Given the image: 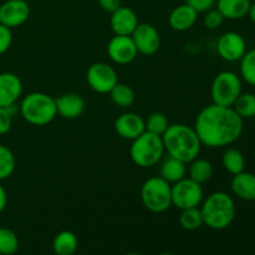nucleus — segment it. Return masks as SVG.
Wrapping results in <instances>:
<instances>
[{
  "label": "nucleus",
  "instance_id": "obj_24",
  "mask_svg": "<svg viewBox=\"0 0 255 255\" xmlns=\"http://www.w3.org/2000/svg\"><path fill=\"white\" fill-rule=\"evenodd\" d=\"M222 164L228 173H231L232 176H236V174L243 172L246 168V157L239 149L231 147L223 152Z\"/></svg>",
  "mask_w": 255,
  "mask_h": 255
},
{
  "label": "nucleus",
  "instance_id": "obj_27",
  "mask_svg": "<svg viewBox=\"0 0 255 255\" xmlns=\"http://www.w3.org/2000/svg\"><path fill=\"white\" fill-rule=\"evenodd\" d=\"M179 223H181L182 228L186 231H197L201 228L204 224L201 208L194 207V208L183 209L179 216Z\"/></svg>",
  "mask_w": 255,
  "mask_h": 255
},
{
  "label": "nucleus",
  "instance_id": "obj_4",
  "mask_svg": "<svg viewBox=\"0 0 255 255\" xmlns=\"http://www.w3.org/2000/svg\"><path fill=\"white\" fill-rule=\"evenodd\" d=\"M19 112L27 124L32 126H46L56 119V101L44 92H31L22 97Z\"/></svg>",
  "mask_w": 255,
  "mask_h": 255
},
{
  "label": "nucleus",
  "instance_id": "obj_25",
  "mask_svg": "<svg viewBox=\"0 0 255 255\" xmlns=\"http://www.w3.org/2000/svg\"><path fill=\"white\" fill-rule=\"evenodd\" d=\"M110 99L114 102L116 106L122 107V109H127L131 107L134 104L136 100V95H134L133 89L126 84H117L114 89L110 91Z\"/></svg>",
  "mask_w": 255,
  "mask_h": 255
},
{
  "label": "nucleus",
  "instance_id": "obj_23",
  "mask_svg": "<svg viewBox=\"0 0 255 255\" xmlns=\"http://www.w3.org/2000/svg\"><path fill=\"white\" fill-rule=\"evenodd\" d=\"M77 247V237L70 231L60 232L52 242V251L56 255H74L76 253Z\"/></svg>",
  "mask_w": 255,
  "mask_h": 255
},
{
  "label": "nucleus",
  "instance_id": "obj_20",
  "mask_svg": "<svg viewBox=\"0 0 255 255\" xmlns=\"http://www.w3.org/2000/svg\"><path fill=\"white\" fill-rule=\"evenodd\" d=\"M159 177L173 184L187 177V163L173 158L171 156H163L159 162Z\"/></svg>",
  "mask_w": 255,
  "mask_h": 255
},
{
  "label": "nucleus",
  "instance_id": "obj_17",
  "mask_svg": "<svg viewBox=\"0 0 255 255\" xmlns=\"http://www.w3.org/2000/svg\"><path fill=\"white\" fill-rule=\"evenodd\" d=\"M55 101H56L57 115L62 119L75 120L81 116L85 111V100L82 99L81 95L75 92L61 95L55 99Z\"/></svg>",
  "mask_w": 255,
  "mask_h": 255
},
{
  "label": "nucleus",
  "instance_id": "obj_16",
  "mask_svg": "<svg viewBox=\"0 0 255 255\" xmlns=\"http://www.w3.org/2000/svg\"><path fill=\"white\" fill-rule=\"evenodd\" d=\"M138 17L133 9L128 6H120L119 9L111 12L110 17V25L115 35H125L131 36L132 32L138 25Z\"/></svg>",
  "mask_w": 255,
  "mask_h": 255
},
{
  "label": "nucleus",
  "instance_id": "obj_14",
  "mask_svg": "<svg viewBox=\"0 0 255 255\" xmlns=\"http://www.w3.org/2000/svg\"><path fill=\"white\" fill-rule=\"evenodd\" d=\"M115 131L121 138L133 141L146 131V121L143 117L134 112H125L115 121Z\"/></svg>",
  "mask_w": 255,
  "mask_h": 255
},
{
  "label": "nucleus",
  "instance_id": "obj_33",
  "mask_svg": "<svg viewBox=\"0 0 255 255\" xmlns=\"http://www.w3.org/2000/svg\"><path fill=\"white\" fill-rule=\"evenodd\" d=\"M12 42L11 29L0 24V55H4L10 49Z\"/></svg>",
  "mask_w": 255,
  "mask_h": 255
},
{
  "label": "nucleus",
  "instance_id": "obj_29",
  "mask_svg": "<svg viewBox=\"0 0 255 255\" xmlns=\"http://www.w3.org/2000/svg\"><path fill=\"white\" fill-rule=\"evenodd\" d=\"M19 249L17 236L9 228H0V254L14 255Z\"/></svg>",
  "mask_w": 255,
  "mask_h": 255
},
{
  "label": "nucleus",
  "instance_id": "obj_3",
  "mask_svg": "<svg viewBox=\"0 0 255 255\" xmlns=\"http://www.w3.org/2000/svg\"><path fill=\"white\" fill-rule=\"evenodd\" d=\"M203 222L208 228L223 231L233 223L237 208L233 197L227 192H214L202 203Z\"/></svg>",
  "mask_w": 255,
  "mask_h": 255
},
{
  "label": "nucleus",
  "instance_id": "obj_8",
  "mask_svg": "<svg viewBox=\"0 0 255 255\" xmlns=\"http://www.w3.org/2000/svg\"><path fill=\"white\" fill-rule=\"evenodd\" d=\"M203 197L202 184L197 183L189 177H184L183 179L172 184V206L181 211L199 207L203 202Z\"/></svg>",
  "mask_w": 255,
  "mask_h": 255
},
{
  "label": "nucleus",
  "instance_id": "obj_26",
  "mask_svg": "<svg viewBox=\"0 0 255 255\" xmlns=\"http://www.w3.org/2000/svg\"><path fill=\"white\" fill-rule=\"evenodd\" d=\"M233 110L243 120H251L255 117V94L242 92L233 104Z\"/></svg>",
  "mask_w": 255,
  "mask_h": 255
},
{
  "label": "nucleus",
  "instance_id": "obj_34",
  "mask_svg": "<svg viewBox=\"0 0 255 255\" xmlns=\"http://www.w3.org/2000/svg\"><path fill=\"white\" fill-rule=\"evenodd\" d=\"M12 115L5 107H0V136L6 134L11 129Z\"/></svg>",
  "mask_w": 255,
  "mask_h": 255
},
{
  "label": "nucleus",
  "instance_id": "obj_9",
  "mask_svg": "<svg viewBox=\"0 0 255 255\" xmlns=\"http://www.w3.org/2000/svg\"><path fill=\"white\" fill-rule=\"evenodd\" d=\"M86 81L92 91L97 94H110L119 84V75L111 65L106 62H95L87 69Z\"/></svg>",
  "mask_w": 255,
  "mask_h": 255
},
{
  "label": "nucleus",
  "instance_id": "obj_7",
  "mask_svg": "<svg viewBox=\"0 0 255 255\" xmlns=\"http://www.w3.org/2000/svg\"><path fill=\"white\" fill-rule=\"evenodd\" d=\"M242 94V79L233 71H222L211 85L212 104L232 107Z\"/></svg>",
  "mask_w": 255,
  "mask_h": 255
},
{
  "label": "nucleus",
  "instance_id": "obj_1",
  "mask_svg": "<svg viewBox=\"0 0 255 255\" xmlns=\"http://www.w3.org/2000/svg\"><path fill=\"white\" fill-rule=\"evenodd\" d=\"M193 127L202 146L218 148L231 146L241 138L244 120L239 117L233 107L211 104L199 111Z\"/></svg>",
  "mask_w": 255,
  "mask_h": 255
},
{
  "label": "nucleus",
  "instance_id": "obj_5",
  "mask_svg": "<svg viewBox=\"0 0 255 255\" xmlns=\"http://www.w3.org/2000/svg\"><path fill=\"white\" fill-rule=\"evenodd\" d=\"M164 146L162 136L144 131L141 136L134 138L129 147V157L137 167L151 168L163 158Z\"/></svg>",
  "mask_w": 255,
  "mask_h": 255
},
{
  "label": "nucleus",
  "instance_id": "obj_30",
  "mask_svg": "<svg viewBox=\"0 0 255 255\" xmlns=\"http://www.w3.org/2000/svg\"><path fill=\"white\" fill-rule=\"evenodd\" d=\"M241 79L255 86V49L249 50L241 59Z\"/></svg>",
  "mask_w": 255,
  "mask_h": 255
},
{
  "label": "nucleus",
  "instance_id": "obj_21",
  "mask_svg": "<svg viewBox=\"0 0 255 255\" xmlns=\"http://www.w3.org/2000/svg\"><path fill=\"white\" fill-rule=\"evenodd\" d=\"M251 0H217L216 6L224 19L239 20L248 16Z\"/></svg>",
  "mask_w": 255,
  "mask_h": 255
},
{
  "label": "nucleus",
  "instance_id": "obj_39",
  "mask_svg": "<svg viewBox=\"0 0 255 255\" xmlns=\"http://www.w3.org/2000/svg\"><path fill=\"white\" fill-rule=\"evenodd\" d=\"M125 255H142V254H138V253H127V254H125Z\"/></svg>",
  "mask_w": 255,
  "mask_h": 255
},
{
  "label": "nucleus",
  "instance_id": "obj_36",
  "mask_svg": "<svg viewBox=\"0 0 255 255\" xmlns=\"http://www.w3.org/2000/svg\"><path fill=\"white\" fill-rule=\"evenodd\" d=\"M100 7L106 12H114L121 6V0H97Z\"/></svg>",
  "mask_w": 255,
  "mask_h": 255
},
{
  "label": "nucleus",
  "instance_id": "obj_19",
  "mask_svg": "<svg viewBox=\"0 0 255 255\" xmlns=\"http://www.w3.org/2000/svg\"><path fill=\"white\" fill-rule=\"evenodd\" d=\"M231 189L242 201L255 202V174L243 171L233 176Z\"/></svg>",
  "mask_w": 255,
  "mask_h": 255
},
{
  "label": "nucleus",
  "instance_id": "obj_6",
  "mask_svg": "<svg viewBox=\"0 0 255 255\" xmlns=\"http://www.w3.org/2000/svg\"><path fill=\"white\" fill-rule=\"evenodd\" d=\"M141 201L152 213H164L172 206V184L159 176L149 177L141 187Z\"/></svg>",
  "mask_w": 255,
  "mask_h": 255
},
{
  "label": "nucleus",
  "instance_id": "obj_10",
  "mask_svg": "<svg viewBox=\"0 0 255 255\" xmlns=\"http://www.w3.org/2000/svg\"><path fill=\"white\" fill-rule=\"evenodd\" d=\"M217 52L227 62L241 61L247 52L246 39L239 32L227 31L217 40Z\"/></svg>",
  "mask_w": 255,
  "mask_h": 255
},
{
  "label": "nucleus",
  "instance_id": "obj_38",
  "mask_svg": "<svg viewBox=\"0 0 255 255\" xmlns=\"http://www.w3.org/2000/svg\"><path fill=\"white\" fill-rule=\"evenodd\" d=\"M248 16H249V19H251V21L255 25V2H253V4L251 5V9H249V12H248Z\"/></svg>",
  "mask_w": 255,
  "mask_h": 255
},
{
  "label": "nucleus",
  "instance_id": "obj_12",
  "mask_svg": "<svg viewBox=\"0 0 255 255\" xmlns=\"http://www.w3.org/2000/svg\"><path fill=\"white\" fill-rule=\"evenodd\" d=\"M107 55L117 65H127L134 61L138 55L131 36L115 35L107 44Z\"/></svg>",
  "mask_w": 255,
  "mask_h": 255
},
{
  "label": "nucleus",
  "instance_id": "obj_13",
  "mask_svg": "<svg viewBox=\"0 0 255 255\" xmlns=\"http://www.w3.org/2000/svg\"><path fill=\"white\" fill-rule=\"evenodd\" d=\"M30 16V6L25 0H5L0 5V24L9 29L21 26Z\"/></svg>",
  "mask_w": 255,
  "mask_h": 255
},
{
  "label": "nucleus",
  "instance_id": "obj_28",
  "mask_svg": "<svg viewBox=\"0 0 255 255\" xmlns=\"http://www.w3.org/2000/svg\"><path fill=\"white\" fill-rule=\"evenodd\" d=\"M15 167H16V159L11 149L4 144H0V182L11 177Z\"/></svg>",
  "mask_w": 255,
  "mask_h": 255
},
{
  "label": "nucleus",
  "instance_id": "obj_15",
  "mask_svg": "<svg viewBox=\"0 0 255 255\" xmlns=\"http://www.w3.org/2000/svg\"><path fill=\"white\" fill-rule=\"evenodd\" d=\"M22 95V82L12 72L0 74V107H10L17 102Z\"/></svg>",
  "mask_w": 255,
  "mask_h": 255
},
{
  "label": "nucleus",
  "instance_id": "obj_35",
  "mask_svg": "<svg viewBox=\"0 0 255 255\" xmlns=\"http://www.w3.org/2000/svg\"><path fill=\"white\" fill-rule=\"evenodd\" d=\"M217 0H186V4H188L192 9L197 12H207L208 10L213 9L216 6Z\"/></svg>",
  "mask_w": 255,
  "mask_h": 255
},
{
  "label": "nucleus",
  "instance_id": "obj_37",
  "mask_svg": "<svg viewBox=\"0 0 255 255\" xmlns=\"http://www.w3.org/2000/svg\"><path fill=\"white\" fill-rule=\"evenodd\" d=\"M6 204H7V194L5 188L2 187V184L0 183V214L4 212V209L6 208Z\"/></svg>",
  "mask_w": 255,
  "mask_h": 255
},
{
  "label": "nucleus",
  "instance_id": "obj_2",
  "mask_svg": "<svg viewBox=\"0 0 255 255\" xmlns=\"http://www.w3.org/2000/svg\"><path fill=\"white\" fill-rule=\"evenodd\" d=\"M164 151L168 156L188 164L199 156L202 142L194 127L184 124L169 125L162 134Z\"/></svg>",
  "mask_w": 255,
  "mask_h": 255
},
{
  "label": "nucleus",
  "instance_id": "obj_11",
  "mask_svg": "<svg viewBox=\"0 0 255 255\" xmlns=\"http://www.w3.org/2000/svg\"><path fill=\"white\" fill-rule=\"evenodd\" d=\"M138 54L151 56L156 54L161 46V36L153 25L147 22H139L131 35Z\"/></svg>",
  "mask_w": 255,
  "mask_h": 255
},
{
  "label": "nucleus",
  "instance_id": "obj_22",
  "mask_svg": "<svg viewBox=\"0 0 255 255\" xmlns=\"http://www.w3.org/2000/svg\"><path fill=\"white\" fill-rule=\"evenodd\" d=\"M188 164L189 167H187L188 177L196 181L197 183L204 184L211 181V178L213 177V164L207 161V159L197 157L196 159L189 162Z\"/></svg>",
  "mask_w": 255,
  "mask_h": 255
},
{
  "label": "nucleus",
  "instance_id": "obj_32",
  "mask_svg": "<svg viewBox=\"0 0 255 255\" xmlns=\"http://www.w3.org/2000/svg\"><path fill=\"white\" fill-rule=\"evenodd\" d=\"M224 17L221 12L218 11V9H211L207 12H204L203 17V25L204 27H207L208 30H217L218 27H221L224 22Z\"/></svg>",
  "mask_w": 255,
  "mask_h": 255
},
{
  "label": "nucleus",
  "instance_id": "obj_41",
  "mask_svg": "<svg viewBox=\"0 0 255 255\" xmlns=\"http://www.w3.org/2000/svg\"><path fill=\"white\" fill-rule=\"evenodd\" d=\"M0 255H2V254H0Z\"/></svg>",
  "mask_w": 255,
  "mask_h": 255
},
{
  "label": "nucleus",
  "instance_id": "obj_18",
  "mask_svg": "<svg viewBox=\"0 0 255 255\" xmlns=\"http://www.w3.org/2000/svg\"><path fill=\"white\" fill-rule=\"evenodd\" d=\"M198 19V12L188 4H182L174 7L168 16V24L174 31H187L194 26Z\"/></svg>",
  "mask_w": 255,
  "mask_h": 255
},
{
  "label": "nucleus",
  "instance_id": "obj_40",
  "mask_svg": "<svg viewBox=\"0 0 255 255\" xmlns=\"http://www.w3.org/2000/svg\"><path fill=\"white\" fill-rule=\"evenodd\" d=\"M159 255H172V254H169V253H162V254H159Z\"/></svg>",
  "mask_w": 255,
  "mask_h": 255
},
{
  "label": "nucleus",
  "instance_id": "obj_31",
  "mask_svg": "<svg viewBox=\"0 0 255 255\" xmlns=\"http://www.w3.org/2000/svg\"><path fill=\"white\" fill-rule=\"evenodd\" d=\"M144 121H146V131L158 136H162L169 126L168 119L162 112H153Z\"/></svg>",
  "mask_w": 255,
  "mask_h": 255
}]
</instances>
